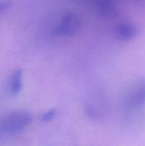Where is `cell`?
<instances>
[{"instance_id": "6da1fadb", "label": "cell", "mask_w": 145, "mask_h": 146, "mask_svg": "<svg viewBox=\"0 0 145 146\" xmlns=\"http://www.w3.org/2000/svg\"><path fill=\"white\" fill-rule=\"evenodd\" d=\"M32 115L26 111H15L5 116L0 123V131L4 134H15L26 128Z\"/></svg>"}, {"instance_id": "7a4b0ae2", "label": "cell", "mask_w": 145, "mask_h": 146, "mask_svg": "<svg viewBox=\"0 0 145 146\" xmlns=\"http://www.w3.org/2000/svg\"><path fill=\"white\" fill-rule=\"evenodd\" d=\"M80 27L81 22L78 15L73 13H68L61 19L56 28V34L65 38L73 37L79 31Z\"/></svg>"}, {"instance_id": "3957f363", "label": "cell", "mask_w": 145, "mask_h": 146, "mask_svg": "<svg viewBox=\"0 0 145 146\" xmlns=\"http://www.w3.org/2000/svg\"><path fill=\"white\" fill-rule=\"evenodd\" d=\"M126 107L131 110H138L145 106V80L139 81L129 93L126 101Z\"/></svg>"}, {"instance_id": "277c9868", "label": "cell", "mask_w": 145, "mask_h": 146, "mask_svg": "<svg viewBox=\"0 0 145 146\" xmlns=\"http://www.w3.org/2000/svg\"><path fill=\"white\" fill-rule=\"evenodd\" d=\"M92 6L97 12L103 16H112L117 9V0H83Z\"/></svg>"}, {"instance_id": "5b68a950", "label": "cell", "mask_w": 145, "mask_h": 146, "mask_svg": "<svg viewBox=\"0 0 145 146\" xmlns=\"http://www.w3.org/2000/svg\"><path fill=\"white\" fill-rule=\"evenodd\" d=\"M115 33L116 38L124 42L133 39L138 34V27L130 21H124L118 24L115 27Z\"/></svg>"}, {"instance_id": "8992f818", "label": "cell", "mask_w": 145, "mask_h": 146, "mask_svg": "<svg viewBox=\"0 0 145 146\" xmlns=\"http://www.w3.org/2000/svg\"><path fill=\"white\" fill-rule=\"evenodd\" d=\"M23 72L21 69H16L10 75L8 82V89L10 96L16 97L22 89Z\"/></svg>"}, {"instance_id": "52a82bcc", "label": "cell", "mask_w": 145, "mask_h": 146, "mask_svg": "<svg viewBox=\"0 0 145 146\" xmlns=\"http://www.w3.org/2000/svg\"><path fill=\"white\" fill-rule=\"evenodd\" d=\"M56 115V110H50L46 111V112L43 115L42 120H43L44 121H45V122H50V121H51L55 118Z\"/></svg>"}, {"instance_id": "ba28073f", "label": "cell", "mask_w": 145, "mask_h": 146, "mask_svg": "<svg viewBox=\"0 0 145 146\" xmlns=\"http://www.w3.org/2000/svg\"><path fill=\"white\" fill-rule=\"evenodd\" d=\"M12 5V0H0V15L5 12Z\"/></svg>"}, {"instance_id": "9c48e42d", "label": "cell", "mask_w": 145, "mask_h": 146, "mask_svg": "<svg viewBox=\"0 0 145 146\" xmlns=\"http://www.w3.org/2000/svg\"><path fill=\"white\" fill-rule=\"evenodd\" d=\"M134 1H137V2H141V1H144V0H134Z\"/></svg>"}]
</instances>
